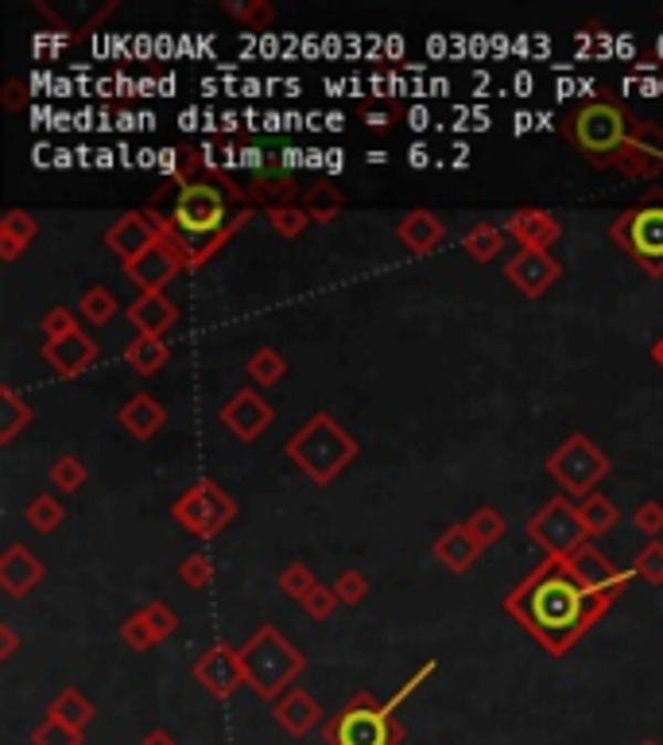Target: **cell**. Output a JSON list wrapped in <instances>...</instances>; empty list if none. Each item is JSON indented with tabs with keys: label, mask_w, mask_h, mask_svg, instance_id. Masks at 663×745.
Instances as JSON below:
<instances>
[{
	"label": "cell",
	"mask_w": 663,
	"mask_h": 745,
	"mask_svg": "<svg viewBox=\"0 0 663 745\" xmlns=\"http://www.w3.org/2000/svg\"><path fill=\"white\" fill-rule=\"evenodd\" d=\"M578 516H582L590 539H598V536H606V532L617 528V521H621V508H617L613 501L606 497V493H590V497L578 501Z\"/></svg>",
	"instance_id": "d6a6232c"
},
{
	"label": "cell",
	"mask_w": 663,
	"mask_h": 745,
	"mask_svg": "<svg viewBox=\"0 0 663 745\" xmlns=\"http://www.w3.org/2000/svg\"><path fill=\"white\" fill-rule=\"evenodd\" d=\"M164 233V214L156 207L144 210H125L117 222L105 230V245L113 249V256H120V264H133L144 249H151Z\"/></svg>",
	"instance_id": "5bb4252c"
},
{
	"label": "cell",
	"mask_w": 663,
	"mask_h": 745,
	"mask_svg": "<svg viewBox=\"0 0 663 745\" xmlns=\"http://www.w3.org/2000/svg\"><path fill=\"white\" fill-rule=\"evenodd\" d=\"M609 606H613V598L582 590L575 575L547 555L528 579H520L505 595V613L547 657H567L590 633L593 621L606 618Z\"/></svg>",
	"instance_id": "6da1fadb"
},
{
	"label": "cell",
	"mask_w": 663,
	"mask_h": 745,
	"mask_svg": "<svg viewBox=\"0 0 663 745\" xmlns=\"http://www.w3.org/2000/svg\"><path fill=\"white\" fill-rule=\"evenodd\" d=\"M48 478H51V485H55V490H63V493H78L82 485H86L90 470H86V462H82L78 454H63V459L51 462Z\"/></svg>",
	"instance_id": "74e56055"
},
{
	"label": "cell",
	"mask_w": 663,
	"mask_h": 745,
	"mask_svg": "<svg viewBox=\"0 0 663 745\" xmlns=\"http://www.w3.org/2000/svg\"><path fill=\"white\" fill-rule=\"evenodd\" d=\"M144 613H148V621H151V629H156L159 641H167V637L175 633V626H179V618H175V610L167 602H148L144 606Z\"/></svg>",
	"instance_id": "f5cc1de1"
},
{
	"label": "cell",
	"mask_w": 663,
	"mask_h": 745,
	"mask_svg": "<svg viewBox=\"0 0 663 745\" xmlns=\"http://www.w3.org/2000/svg\"><path fill=\"white\" fill-rule=\"evenodd\" d=\"M466 524H470V532H474V539H477V544H482V547H493L501 536H505V528H508V521H505V516H501L493 505H482L474 516H470Z\"/></svg>",
	"instance_id": "f35d334b"
},
{
	"label": "cell",
	"mask_w": 663,
	"mask_h": 745,
	"mask_svg": "<svg viewBox=\"0 0 663 745\" xmlns=\"http://www.w3.org/2000/svg\"><path fill=\"white\" fill-rule=\"evenodd\" d=\"M43 361H48L51 369L59 372V377H82V372H86L90 365L97 361V342H94V334H86L78 326V330L66 334V338L43 342Z\"/></svg>",
	"instance_id": "44dd1931"
},
{
	"label": "cell",
	"mask_w": 663,
	"mask_h": 745,
	"mask_svg": "<svg viewBox=\"0 0 663 745\" xmlns=\"http://www.w3.org/2000/svg\"><path fill=\"white\" fill-rule=\"evenodd\" d=\"M40 330H43V342L66 338V334L78 330V315H74V311H66V307H51L48 315H43Z\"/></svg>",
	"instance_id": "c3c4849f"
},
{
	"label": "cell",
	"mask_w": 663,
	"mask_h": 745,
	"mask_svg": "<svg viewBox=\"0 0 663 745\" xmlns=\"http://www.w3.org/2000/svg\"><path fill=\"white\" fill-rule=\"evenodd\" d=\"M241 668H245V683L264 703H280L292 691L295 675L307 668V657L276 626H261L241 644Z\"/></svg>",
	"instance_id": "5b68a950"
},
{
	"label": "cell",
	"mask_w": 663,
	"mask_h": 745,
	"mask_svg": "<svg viewBox=\"0 0 663 745\" xmlns=\"http://www.w3.org/2000/svg\"><path fill=\"white\" fill-rule=\"evenodd\" d=\"M32 420H35V408L28 405L9 381L0 385V447L17 443L20 431L32 428Z\"/></svg>",
	"instance_id": "f1b7e54d"
},
{
	"label": "cell",
	"mask_w": 663,
	"mask_h": 745,
	"mask_svg": "<svg viewBox=\"0 0 663 745\" xmlns=\"http://www.w3.org/2000/svg\"><path fill=\"white\" fill-rule=\"evenodd\" d=\"M171 516L179 528H187L198 539H213L221 528L238 521V501L221 490L213 478H198L190 490H182L171 505Z\"/></svg>",
	"instance_id": "9c48e42d"
},
{
	"label": "cell",
	"mask_w": 663,
	"mask_h": 745,
	"mask_svg": "<svg viewBox=\"0 0 663 745\" xmlns=\"http://www.w3.org/2000/svg\"><path fill=\"white\" fill-rule=\"evenodd\" d=\"M43 575H48V567H43V559L32 552V547H24V544L4 547V555H0V590H4L9 598L32 595V590L43 583Z\"/></svg>",
	"instance_id": "ffe728a7"
},
{
	"label": "cell",
	"mask_w": 663,
	"mask_h": 745,
	"mask_svg": "<svg viewBox=\"0 0 663 745\" xmlns=\"http://www.w3.org/2000/svg\"><path fill=\"white\" fill-rule=\"evenodd\" d=\"M140 745H179V737H175L171 730L156 726V730H148V734H144V742H140Z\"/></svg>",
	"instance_id": "6f0895ef"
},
{
	"label": "cell",
	"mask_w": 663,
	"mask_h": 745,
	"mask_svg": "<svg viewBox=\"0 0 663 745\" xmlns=\"http://www.w3.org/2000/svg\"><path fill=\"white\" fill-rule=\"evenodd\" d=\"M299 606H303V613H307L311 621H326L334 610H338L341 602H338V595H334V587H326V583H318V587L311 590V595L303 598Z\"/></svg>",
	"instance_id": "7dc6e473"
},
{
	"label": "cell",
	"mask_w": 663,
	"mask_h": 745,
	"mask_svg": "<svg viewBox=\"0 0 663 745\" xmlns=\"http://www.w3.org/2000/svg\"><path fill=\"white\" fill-rule=\"evenodd\" d=\"M559 276H562V264L555 261L551 253H539V249H520V253L505 261V280L520 295H528V300H539Z\"/></svg>",
	"instance_id": "e0dca14e"
},
{
	"label": "cell",
	"mask_w": 663,
	"mask_h": 745,
	"mask_svg": "<svg viewBox=\"0 0 663 745\" xmlns=\"http://www.w3.org/2000/svg\"><path fill=\"white\" fill-rule=\"evenodd\" d=\"M528 536L536 539L539 547H544L547 559H559V564H562L570 552H578V547L590 539V532H586V524H582V516H578L575 501H570V497H551L528 521Z\"/></svg>",
	"instance_id": "30bf717a"
},
{
	"label": "cell",
	"mask_w": 663,
	"mask_h": 745,
	"mask_svg": "<svg viewBox=\"0 0 663 745\" xmlns=\"http://www.w3.org/2000/svg\"><path fill=\"white\" fill-rule=\"evenodd\" d=\"M167 361H171V342H164V338L136 334V338L125 346V365L136 372V377H156Z\"/></svg>",
	"instance_id": "83f0119b"
},
{
	"label": "cell",
	"mask_w": 663,
	"mask_h": 745,
	"mask_svg": "<svg viewBox=\"0 0 663 745\" xmlns=\"http://www.w3.org/2000/svg\"><path fill=\"white\" fill-rule=\"evenodd\" d=\"M48 718H59L63 726H71V730H78V734H82V730L94 722V703H90V699L82 695L78 688H63L55 699H51Z\"/></svg>",
	"instance_id": "4dcf8cb0"
},
{
	"label": "cell",
	"mask_w": 663,
	"mask_h": 745,
	"mask_svg": "<svg viewBox=\"0 0 663 745\" xmlns=\"http://www.w3.org/2000/svg\"><path fill=\"white\" fill-rule=\"evenodd\" d=\"M272 420H276V412H272V405L264 400L261 389H238L221 405V423H225L241 443L261 439L264 431L272 428Z\"/></svg>",
	"instance_id": "2e32d148"
},
{
	"label": "cell",
	"mask_w": 663,
	"mask_h": 745,
	"mask_svg": "<svg viewBox=\"0 0 663 745\" xmlns=\"http://www.w3.org/2000/svg\"><path fill=\"white\" fill-rule=\"evenodd\" d=\"M24 521L32 524L35 532L51 536L55 528H63L66 508H63V501H59V497H51V493H40V497H32V505L24 508Z\"/></svg>",
	"instance_id": "d590c367"
},
{
	"label": "cell",
	"mask_w": 663,
	"mask_h": 745,
	"mask_svg": "<svg viewBox=\"0 0 663 745\" xmlns=\"http://www.w3.org/2000/svg\"><path fill=\"white\" fill-rule=\"evenodd\" d=\"M323 714H326L323 703H318V699L311 695V691H303V688H292L276 706H272V718H276L280 730H287L292 737H307L311 730L323 722Z\"/></svg>",
	"instance_id": "cb8c5ba5"
},
{
	"label": "cell",
	"mask_w": 663,
	"mask_h": 745,
	"mask_svg": "<svg viewBox=\"0 0 663 745\" xmlns=\"http://www.w3.org/2000/svg\"><path fill=\"white\" fill-rule=\"evenodd\" d=\"M128 323L136 326V334H151L164 338L175 323H179V307L167 300V292H144L128 303Z\"/></svg>",
	"instance_id": "d4e9b609"
},
{
	"label": "cell",
	"mask_w": 663,
	"mask_h": 745,
	"mask_svg": "<svg viewBox=\"0 0 663 745\" xmlns=\"http://www.w3.org/2000/svg\"><path fill=\"white\" fill-rule=\"evenodd\" d=\"M505 233L520 249H539V253H547V249H551L555 241L562 238V222L551 214V210H544V207H520V210H513V214H508Z\"/></svg>",
	"instance_id": "d6986e66"
},
{
	"label": "cell",
	"mask_w": 663,
	"mask_h": 745,
	"mask_svg": "<svg viewBox=\"0 0 663 745\" xmlns=\"http://www.w3.org/2000/svg\"><path fill=\"white\" fill-rule=\"evenodd\" d=\"M482 552H485V547L474 539L470 524H451V528L434 539V559H439V564L446 567V571H454V575H466L470 567L482 559Z\"/></svg>",
	"instance_id": "484cf974"
},
{
	"label": "cell",
	"mask_w": 663,
	"mask_h": 745,
	"mask_svg": "<svg viewBox=\"0 0 663 745\" xmlns=\"http://www.w3.org/2000/svg\"><path fill=\"white\" fill-rule=\"evenodd\" d=\"M434 672H439V660H423V664H419V668H415V672H411V675H408V683H403V688H396V695H392V699H388V706H392V711H400V706H403V703H408V699H411V695H415V691H419V688H423V683H427V680H431V675H434Z\"/></svg>",
	"instance_id": "f907efd6"
},
{
	"label": "cell",
	"mask_w": 663,
	"mask_h": 745,
	"mask_svg": "<svg viewBox=\"0 0 663 745\" xmlns=\"http://www.w3.org/2000/svg\"><path fill=\"white\" fill-rule=\"evenodd\" d=\"M32 745H82V734L71 726H63L59 718H43L32 730Z\"/></svg>",
	"instance_id": "bcb514c9"
},
{
	"label": "cell",
	"mask_w": 663,
	"mask_h": 745,
	"mask_svg": "<svg viewBox=\"0 0 663 745\" xmlns=\"http://www.w3.org/2000/svg\"><path fill=\"white\" fill-rule=\"evenodd\" d=\"M179 579L187 583L190 590H206L213 583V559L206 552H190L179 564Z\"/></svg>",
	"instance_id": "7bdbcfd3"
},
{
	"label": "cell",
	"mask_w": 663,
	"mask_h": 745,
	"mask_svg": "<svg viewBox=\"0 0 663 745\" xmlns=\"http://www.w3.org/2000/svg\"><path fill=\"white\" fill-rule=\"evenodd\" d=\"M35 233H40V222H35L28 210L12 207L4 210V218H0V261L12 264L24 256V249L35 241Z\"/></svg>",
	"instance_id": "4316f807"
},
{
	"label": "cell",
	"mask_w": 663,
	"mask_h": 745,
	"mask_svg": "<svg viewBox=\"0 0 663 745\" xmlns=\"http://www.w3.org/2000/svg\"><path fill=\"white\" fill-rule=\"evenodd\" d=\"M547 474L559 482L567 497H590L609 478V454L590 436L575 431L567 443H559V451L547 454Z\"/></svg>",
	"instance_id": "ba28073f"
},
{
	"label": "cell",
	"mask_w": 663,
	"mask_h": 745,
	"mask_svg": "<svg viewBox=\"0 0 663 745\" xmlns=\"http://www.w3.org/2000/svg\"><path fill=\"white\" fill-rule=\"evenodd\" d=\"M120 641H125L133 652H148V649H156L159 637H156V629H151L148 613H144V610L128 613L125 626H120Z\"/></svg>",
	"instance_id": "ab89813d"
},
{
	"label": "cell",
	"mask_w": 663,
	"mask_h": 745,
	"mask_svg": "<svg viewBox=\"0 0 663 745\" xmlns=\"http://www.w3.org/2000/svg\"><path fill=\"white\" fill-rule=\"evenodd\" d=\"M269 225L280 233V238L295 241V238H299V233L311 225V214L299 207V202H292V207H272V210H269Z\"/></svg>",
	"instance_id": "60d3db41"
},
{
	"label": "cell",
	"mask_w": 663,
	"mask_h": 745,
	"mask_svg": "<svg viewBox=\"0 0 663 745\" xmlns=\"http://www.w3.org/2000/svg\"><path fill=\"white\" fill-rule=\"evenodd\" d=\"M636 745H660V742H652V737H644V742H636Z\"/></svg>",
	"instance_id": "91938a15"
},
{
	"label": "cell",
	"mask_w": 663,
	"mask_h": 745,
	"mask_svg": "<svg viewBox=\"0 0 663 745\" xmlns=\"http://www.w3.org/2000/svg\"><path fill=\"white\" fill-rule=\"evenodd\" d=\"M334 595H338L341 606L365 602V595H369V579H365L361 571H341L338 579H334Z\"/></svg>",
	"instance_id": "681fc988"
},
{
	"label": "cell",
	"mask_w": 663,
	"mask_h": 745,
	"mask_svg": "<svg viewBox=\"0 0 663 745\" xmlns=\"http://www.w3.org/2000/svg\"><path fill=\"white\" fill-rule=\"evenodd\" d=\"M225 12H230L233 20H241L249 32H264V28H272V20H276V9H272L269 0H225Z\"/></svg>",
	"instance_id": "8d00e7d4"
},
{
	"label": "cell",
	"mask_w": 663,
	"mask_h": 745,
	"mask_svg": "<svg viewBox=\"0 0 663 745\" xmlns=\"http://www.w3.org/2000/svg\"><path fill=\"white\" fill-rule=\"evenodd\" d=\"M396 238H400V245L408 249L411 256H427L446 241V222H442L434 210L415 207L396 222Z\"/></svg>",
	"instance_id": "7402d4cb"
},
{
	"label": "cell",
	"mask_w": 663,
	"mask_h": 745,
	"mask_svg": "<svg viewBox=\"0 0 663 745\" xmlns=\"http://www.w3.org/2000/svg\"><path fill=\"white\" fill-rule=\"evenodd\" d=\"M17 652H20V633L9 626V621H0V660L9 664V660L17 657Z\"/></svg>",
	"instance_id": "11a10c76"
},
{
	"label": "cell",
	"mask_w": 663,
	"mask_h": 745,
	"mask_svg": "<svg viewBox=\"0 0 663 745\" xmlns=\"http://www.w3.org/2000/svg\"><path fill=\"white\" fill-rule=\"evenodd\" d=\"M315 587H318V579L311 575L307 564H287L284 571H280V590H284L287 598H295V602H303Z\"/></svg>",
	"instance_id": "ee69618b"
},
{
	"label": "cell",
	"mask_w": 663,
	"mask_h": 745,
	"mask_svg": "<svg viewBox=\"0 0 663 745\" xmlns=\"http://www.w3.org/2000/svg\"><path fill=\"white\" fill-rule=\"evenodd\" d=\"M562 567H567L570 575H575V583L582 590H590V595H606V598H621V590L632 583V575L636 571H624V567H617L613 559H609L606 552H601L593 539H586L578 552H570L567 559H562Z\"/></svg>",
	"instance_id": "4fadbf2b"
},
{
	"label": "cell",
	"mask_w": 663,
	"mask_h": 745,
	"mask_svg": "<svg viewBox=\"0 0 663 745\" xmlns=\"http://www.w3.org/2000/svg\"><path fill=\"white\" fill-rule=\"evenodd\" d=\"M245 195H249V207H292L295 199H303V187L295 179L292 167H280V164H264L261 171H249L245 182Z\"/></svg>",
	"instance_id": "ac0fdd59"
},
{
	"label": "cell",
	"mask_w": 663,
	"mask_h": 745,
	"mask_svg": "<svg viewBox=\"0 0 663 745\" xmlns=\"http://www.w3.org/2000/svg\"><path fill=\"white\" fill-rule=\"evenodd\" d=\"M28 102H32V94H28V82L24 78L4 82V90H0V105H4V113H24Z\"/></svg>",
	"instance_id": "db71d44e"
},
{
	"label": "cell",
	"mask_w": 663,
	"mask_h": 745,
	"mask_svg": "<svg viewBox=\"0 0 663 745\" xmlns=\"http://www.w3.org/2000/svg\"><path fill=\"white\" fill-rule=\"evenodd\" d=\"M505 245H508L505 225H493V222H477V225H470L466 238H462V249H466V253L474 256L477 264L497 261V256L505 253Z\"/></svg>",
	"instance_id": "f546056e"
},
{
	"label": "cell",
	"mask_w": 663,
	"mask_h": 745,
	"mask_svg": "<svg viewBox=\"0 0 663 745\" xmlns=\"http://www.w3.org/2000/svg\"><path fill=\"white\" fill-rule=\"evenodd\" d=\"M326 745H403L408 730L396 718L388 699H377L372 691H357L338 714L323 722Z\"/></svg>",
	"instance_id": "8992f818"
},
{
	"label": "cell",
	"mask_w": 663,
	"mask_h": 745,
	"mask_svg": "<svg viewBox=\"0 0 663 745\" xmlns=\"http://www.w3.org/2000/svg\"><path fill=\"white\" fill-rule=\"evenodd\" d=\"M117 423L125 428V436L140 439V443H148V439H156L159 431H164L167 423V408L159 405L151 392H133V397L120 405L117 412Z\"/></svg>",
	"instance_id": "603a6c76"
},
{
	"label": "cell",
	"mask_w": 663,
	"mask_h": 745,
	"mask_svg": "<svg viewBox=\"0 0 663 745\" xmlns=\"http://www.w3.org/2000/svg\"><path fill=\"white\" fill-rule=\"evenodd\" d=\"M249 222H253V207H241V210H233L230 225H225V230H221L218 238H213L210 245L202 249V256H198V261L190 264V272H194V269H202L206 261H213V256H218V249H225V245H230V241L238 238V230H241V225H249Z\"/></svg>",
	"instance_id": "b9f144b4"
},
{
	"label": "cell",
	"mask_w": 663,
	"mask_h": 745,
	"mask_svg": "<svg viewBox=\"0 0 663 745\" xmlns=\"http://www.w3.org/2000/svg\"><path fill=\"white\" fill-rule=\"evenodd\" d=\"M632 528L644 532V536H660L663 532V505L660 501H640L636 508H632Z\"/></svg>",
	"instance_id": "816d5d0a"
},
{
	"label": "cell",
	"mask_w": 663,
	"mask_h": 745,
	"mask_svg": "<svg viewBox=\"0 0 663 745\" xmlns=\"http://www.w3.org/2000/svg\"><path fill=\"white\" fill-rule=\"evenodd\" d=\"M230 218H233L230 214V195L221 191L218 182L194 179V182H187V187L175 191L171 214H167V230H171V238L187 249V256H190L187 272H190V264L202 256V249L210 245L225 225H230Z\"/></svg>",
	"instance_id": "3957f363"
},
{
	"label": "cell",
	"mask_w": 663,
	"mask_h": 745,
	"mask_svg": "<svg viewBox=\"0 0 663 745\" xmlns=\"http://www.w3.org/2000/svg\"><path fill=\"white\" fill-rule=\"evenodd\" d=\"M194 680L202 683V691L218 703L233 699L241 688H245V668H241V649L218 641L213 649H206L202 657L194 660Z\"/></svg>",
	"instance_id": "9a60e30c"
},
{
	"label": "cell",
	"mask_w": 663,
	"mask_h": 745,
	"mask_svg": "<svg viewBox=\"0 0 663 745\" xmlns=\"http://www.w3.org/2000/svg\"><path fill=\"white\" fill-rule=\"evenodd\" d=\"M187 261H190L187 249L171 238V230H167V214H164V233H159V241L151 249H144L133 264H125V276L140 287V295L144 292H164L179 272H187Z\"/></svg>",
	"instance_id": "8fae6325"
},
{
	"label": "cell",
	"mask_w": 663,
	"mask_h": 745,
	"mask_svg": "<svg viewBox=\"0 0 663 745\" xmlns=\"http://www.w3.org/2000/svg\"><path fill=\"white\" fill-rule=\"evenodd\" d=\"M652 365H660V369H663V334L652 342Z\"/></svg>",
	"instance_id": "680465c9"
},
{
	"label": "cell",
	"mask_w": 663,
	"mask_h": 745,
	"mask_svg": "<svg viewBox=\"0 0 663 745\" xmlns=\"http://www.w3.org/2000/svg\"><path fill=\"white\" fill-rule=\"evenodd\" d=\"M632 117L636 113L624 109L613 97H590V102L570 105L559 117V133L575 144V151L598 171H613L617 156H621L624 140L632 133Z\"/></svg>",
	"instance_id": "7a4b0ae2"
},
{
	"label": "cell",
	"mask_w": 663,
	"mask_h": 745,
	"mask_svg": "<svg viewBox=\"0 0 663 745\" xmlns=\"http://www.w3.org/2000/svg\"><path fill=\"white\" fill-rule=\"evenodd\" d=\"M299 207L311 214V222L326 225V222H334L341 210H346V195H341L338 187H330V182H311L307 191H303Z\"/></svg>",
	"instance_id": "1f68e13d"
},
{
	"label": "cell",
	"mask_w": 663,
	"mask_h": 745,
	"mask_svg": "<svg viewBox=\"0 0 663 745\" xmlns=\"http://www.w3.org/2000/svg\"><path fill=\"white\" fill-rule=\"evenodd\" d=\"M632 571H636L644 583H652V587H663V544L660 539H652V544L640 547Z\"/></svg>",
	"instance_id": "f6af8a7d"
},
{
	"label": "cell",
	"mask_w": 663,
	"mask_h": 745,
	"mask_svg": "<svg viewBox=\"0 0 663 745\" xmlns=\"http://www.w3.org/2000/svg\"><path fill=\"white\" fill-rule=\"evenodd\" d=\"M117 311L120 307H117V300H113V292H109V287H102V284L86 287V292H82V300H78V315L86 318L90 326H109Z\"/></svg>",
	"instance_id": "e575fe53"
},
{
	"label": "cell",
	"mask_w": 663,
	"mask_h": 745,
	"mask_svg": "<svg viewBox=\"0 0 663 745\" xmlns=\"http://www.w3.org/2000/svg\"><path fill=\"white\" fill-rule=\"evenodd\" d=\"M609 241L621 245L648 276H663V195H648L644 202L621 210L609 222Z\"/></svg>",
	"instance_id": "52a82bcc"
},
{
	"label": "cell",
	"mask_w": 663,
	"mask_h": 745,
	"mask_svg": "<svg viewBox=\"0 0 663 745\" xmlns=\"http://www.w3.org/2000/svg\"><path fill=\"white\" fill-rule=\"evenodd\" d=\"M613 171L632 182H652L663 175V125L648 117H632V133L617 156Z\"/></svg>",
	"instance_id": "7c38bea8"
},
{
	"label": "cell",
	"mask_w": 663,
	"mask_h": 745,
	"mask_svg": "<svg viewBox=\"0 0 663 745\" xmlns=\"http://www.w3.org/2000/svg\"><path fill=\"white\" fill-rule=\"evenodd\" d=\"M392 120H396V113H365V125L372 128V133H388L392 128Z\"/></svg>",
	"instance_id": "9f6ffc18"
},
{
	"label": "cell",
	"mask_w": 663,
	"mask_h": 745,
	"mask_svg": "<svg viewBox=\"0 0 663 745\" xmlns=\"http://www.w3.org/2000/svg\"><path fill=\"white\" fill-rule=\"evenodd\" d=\"M660 17H663V9H660Z\"/></svg>",
	"instance_id": "94428289"
},
{
	"label": "cell",
	"mask_w": 663,
	"mask_h": 745,
	"mask_svg": "<svg viewBox=\"0 0 663 745\" xmlns=\"http://www.w3.org/2000/svg\"><path fill=\"white\" fill-rule=\"evenodd\" d=\"M249 377H253V385H261V389H272V385H280L287 377V357L280 354L276 346H256L253 354H249Z\"/></svg>",
	"instance_id": "836d02e7"
},
{
	"label": "cell",
	"mask_w": 663,
	"mask_h": 745,
	"mask_svg": "<svg viewBox=\"0 0 663 745\" xmlns=\"http://www.w3.org/2000/svg\"><path fill=\"white\" fill-rule=\"evenodd\" d=\"M284 451L315 485H330L341 470L357 462L361 443H357V436H349L330 412H315L292 439H287Z\"/></svg>",
	"instance_id": "277c9868"
}]
</instances>
